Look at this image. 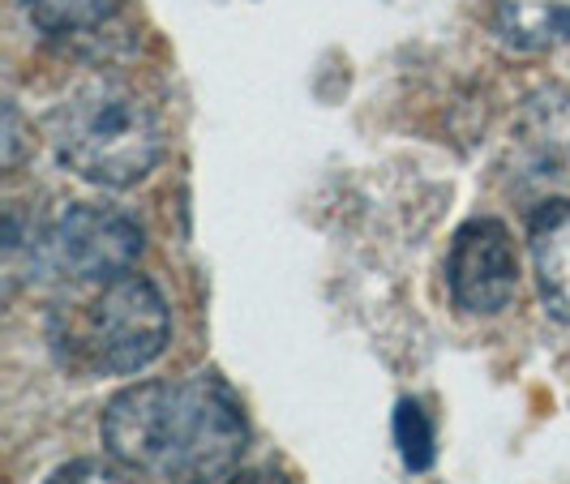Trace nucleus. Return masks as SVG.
Listing matches in <instances>:
<instances>
[{
	"label": "nucleus",
	"mask_w": 570,
	"mask_h": 484,
	"mask_svg": "<svg viewBox=\"0 0 570 484\" xmlns=\"http://www.w3.org/2000/svg\"><path fill=\"white\" fill-rule=\"evenodd\" d=\"M108 458L159 484H228L249 446L245 412L219 377L189 373L112 395L99 421Z\"/></svg>",
	"instance_id": "obj_1"
},
{
	"label": "nucleus",
	"mask_w": 570,
	"mask_h": 484,
	"mask_svg": "<svg viewBox=\"0 0 570 484\" xmlns=\"http://www.w3.org/2000/svg\"><path fill=\"white\" fill-rule=\"evenodd\" d=\"M168 300L134 270L104 284L69 287L48 317L57 360L86 377H125L155 365L168 347Z\"/></svg>",
	"instance_id": "obj_2"
},
{
	"label": "nucleus",
	"mask_w": 570,
	"mask_h": 484,
	"mask_svg": "<svg viewBox=\"0 0 570 484\" xmlns=\"http://www.w3.org/2000/svg\"><path fill=\"white\" fill-rule=\"evenodd\" d=\"M52 150L73 176L104 189H129L164 159V125L138 90L112 78L78 86L52 120Z\"/></svg>",
	"instance_id": "obj_3"
},
{
	"label": "nucleus",
	"mask_w": 570,
	"mask_h": 484,
	"mask_svg": "<svg viewBox=\"0 0 570 484\" xmlns=\"http://www.w3.org/2000/svg\"><path fill=\"white\" fill-rule=\"evenodd\" d=\"M142 245V224L108 201H69L52 219L30 224V231H22L18 215H9V228H4L9 266L27 254L30 275L60 287L104 284L116 275H129Z\"/></svg>",
	"instance_id": "obj_4"
},
{
	"label": "nucleus",
	"mask_w": 570,
	"mask_h": 484,
	"mask_svg": "<svg viewBox=\"0 0 570 484\" xmlns=\"http://www.w3.org/2000/svg\"><path fill=\"white\" fill-rule=\"evenodd\" d=\"M446 287L463 314L493 317L514 300L519 287V257L507 224L498 219H468L451 240L446 257Z\"/></svg>",
	"instance_id": "obj_5"
},
{
	"label": "nucleus",
	"mask_w": 570,
	"mask_h": 484,
	"mask_svg": "<svg viewBox=\"0 0 570 484\" xmlns=\"http://www.w3.org/2000/svg\"><path fill=\"white\" fill-rule=\"evenodd\" d=\"M511 155L519 180L570 194V90L541 86L523 99L511 129Z\"/></svg>",
	"instance_id": "obj_6"
},
{
	"label": "nucleus",
	"mask_w": 570,
	"mask_h": 484,
	"mask_svg": "<svg viewBox=\"0 0 570 484\" xmlns=\"http://www.w3.org/2000/svg\"><path fill=\"white\" fill-rule=\"evenodd\" d=\"M528 249L544 309L558 322H570V198H549L532 215Z\"/></svg>",
	"instance_id": "obj_7"
},
{
	"label": "nucleus",
	"mask_w": 570,
	"mask_h": 484,
	"mask_svg": "<svg viewBox=\"0 0 570 484\" xmlns=\"http://www.w3.org/2000/svg\"><path fill=\"white\" fill-rule=\"evenodd\" d=\"M498 34L514 52H549L570 39V0H498Z\"/></svg>",
	"instance_id": "obj_8"
},
{
	"label": "nucleus",
	"mask_w": 570,
	"mask_h": 484,
	"mask_svg": "<svg viewBox=\"0 0 570 484\" xmlns=\"http://www.w3.org/2000/svg\"><path fill=\"white\" fill-rule=\"evenodd\" d=\"M125 0H22L27 18L48 39H90L120 18Z\"/></svg>",
	"instance_id": "obj_9"
},
{
	"label": "nucleus",
	"mask_w": 570,
	"mask_h": 484,
	"mask_svg": "<svg viewBox=\"0 0 570 484\" xmlns=\"http://www.w3.org/2000/svg\"><path fill=\"white\" fill-rule=\"evenodd\" d=\"M395 446L407 472H429L438 458V437H433V421L416 399H403L395 407Z\"/></svg>",
	"instance_id": "obj_10"
},
{
	"label": "nucleus",
	"mask_w": 570,
	"mask_h": 484,
	"mask_svg": "<svg viewBox=\"0 0 570 484\" xmlns=\"http://www.w3.org/2000/svg\"><path fill=\"white\" fill-rule=\"evenodd\" d=\"M138 472H129L125 463H104V458H73V463H65L57 467L52 476L43 484H138L134 481Z\"/></svg>",
	"instance_id": "obj_11"
},
{
	"label": "nucleus",
	"mask_w": 570,
	"mask_h": 484,
	"mask_svg": "<svg viewBox=\"0 0 570 484\" xmlns=\"http://www.w3.org/2000/svg\"><path fill=\"white\" fill-rule=\"evenodd\" d=\"M4 120H9V138H4L9 150H4V164L13 168V164H18V155H22V125H18V108H13V103L4 108Z\"/></svg>",
	"instance_id": "obj_12"
},
{
	"label": "nucleus",
	"mask_w": 570,
	"mask_h": 484,
	"mask_svg": "<svg viewBox=\"0 0 570 484\" xmlns=\"http://www.w3.org/2000/svg\"><path fill=\"white\" fill-rule=\"evenodd\" d=\"M228 484H287L279 472H271V467H249V472H236Z\"/></svg>",
	"instance_id": "obj_13"
}]
</instances>
